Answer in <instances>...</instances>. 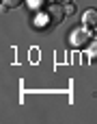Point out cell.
Listing matches in <instances>:
<instances>
[{
  "instance_id": "obj_1",
  "label": "cell",
  "mask_w": 97,
  "mask_h": 124,
  "mask_svg": "<svg viewBox=\"0 0 97 124\" xmlns=\"http://www.w3.org/2000/svg\"><path fill=\"white\" fill-rule=\"evenodd\" d=\"M69 41H71V46H76V48H84V46L93 44V33H91V28H89V26L73 28V31H71V35H69Z\"/></svg>"
},
{
  "instance_id": "obj_2",
  "label": "cell",
  "mask_w": 97,
  "mask_h": 124,
  "mask_svg": "<svg viewBox=\"0 0 97 124\" xmlns=\"http://www.w3.org/2000/svg\"><path fill=\"white\" fill-rule=\"evenodd\" d=\"M45 15L50 17V22H52V24H61V22L65 20L67 11H65V7H63V4L54 2V4H50V7L45 9Z\"/></svg>"
},
{
  "instance_id": "obj_3",
  "label": "cell",
  "mask_w": 97,
  "mask_h": 124,
  "mask_svg": "<svg viewBox=\"0 0 97 124\" xmlns=\"http://www.w3.org/2000/svg\"><path fill=\"white\" fill-rule=\"evenodd\" d=\"M82 24L89 26V28H97V9H89L82 15Z\"/></svg>"
},
{
  "instance_id": "obj_4",
  "label": "cell",
  "mask_w": 97,
  "mask_h": 124,
  "mask_svg": "<svg viewBox=\"0 0 97 124\" xmlns=\"http://www.w3.org/2000/svg\"><path fill=\"white\" fill-rule=\"evenodd\" d=\"M2 4H4L6 9H15V7L22 4V0H2Z\"/></svg>"
},
{
  "instance_id": "obj_5",
  "label": "cell",
  "mask_w": 97,
  "mask_h": 124,
  "mask_svg": "<svg viewBox=\"0 0 97 124\" xmlns=\"http://www.w3.org/2000/svg\"><path fill=\"white\" fill-rule=\"evenodd\" d=\"M65 11H67V13H76V7H71V4H67V7H65Z\"/></svg>"
},
{
  "instance_id": "obj_6",
  "label": "cell",
  "mask_w": 97,
  "mask_h": 124,
  "mask_svg": "<svg viewBox=\"0 0 97 124\" xmlns=\"http://www.w3.org/2000/svg\"><path fill=\"white\" fill-rule=\"evenodd\" d=\"M41 2H43V0H30V4H32V9H37V4L41 7Z\"/></svg>"
},
{
  "instance_id": "obj_7",
  "label": "cell",
  "mask_w": 97,
  "mask_h": 124,
  "mask_svg": "<svg viewBox=\"0 0 97 124\" xmlns=\"http://www.w3.org/2000/svg\"><path fill=\"white\" fill-rule=\"evenodd\" d=\"M54 2H58V4H69V0H54Z\"/></svg>"
}]
</instances>
